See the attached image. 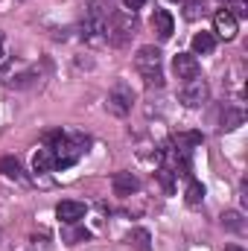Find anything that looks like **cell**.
Instances as JSON below:
<instances>
[{
    "label": "cell",
    "mask_w": 248,
    "mask_h": 251,
    "mask_svg": "<svg viewBox=\"0 0 248 251\" xmlns=\"http://www.w3.org/2000/svg\"><path fill=\"white\" fill-rule=\"evenodd\" d=\"M134 32H137V18H134V12H128V9L114 12V15L105 21V41L114 44V47H125Z\"/></svg>",
    "instance_id": "cell-1"
},
{
    "label": "cell",
    "mask_w": 248,
    "mask_h": 251,
    "mask_svg": "<svg viewBox=\"0 0 248 251\" xmlns=\"http://www.w3.org/2000/svg\"><path fill=\"white\" fill-rule=\"evenodd\" d=\"M134 67L143 76V82L149 88H161L164 85V70H161V50L158 47H140L134 56Z\"/></svg>",
    "instance_id": "cell-2"
},
{
    "label": "cell",
    "mask_w": 248,
    "mask_h": 251,
    "mask_svg": "<svg viewBox=\"0 0 248 251\" xmlns=\"http://www.w3.org/2000/svg\"><path fill=\"white\" fill-rule=\"evenodd\" d=\"M105 12H102V6L99 3H91L88 6V15H85V21H82V38L88 41V44H102L105 41Z\"/></svg>",
    "instance_id": "cell-3"
},
{
    "label": "cell",
    "mask_w": 248,
    "mask_h": 251,
    "mask_svg": "<svg viewBox=\"0 0 248 251\" xmlns=\"http://www.w3.org/2000/svg\"><path fill=\"white\" fill-rule=\"evenodd\" d=\"M131 102H134V94L125 82H117L111 91H108V100H105V111L114 114V117H125L131 111Z\"/></svg>",
    "instance_id": "cell-4"
},
{
    "label": "cell",
    "mask_w": 248,
    "mask_h": 251,
    "mask_svg": "<svg viewBox=\"0 0 248 251\" xmlns=\"http://www.w3.org/2000/svg\"><path fill=\"white\" fill-rule=\"evenodd\" d=\"M210 100V88H207V82L204 79H187L184 88H181V102H184L187 108H198V105H204Z\"/></svg>",
    "instance_id": "cell-5"
},
{
    "label": "cell",
    "mask_w": 248,
    "mask_h": 251,
    "mask_svg": "<svg viewBox=\"0 0 248 251\" xmlns=\"http://www.w3.org/2000/svg\"><path fill=\"white\" fill-rule=\"evenodd\" d=\"M85 213H88V207L82 201H73V199H64V201L56 204V216L62 219L64 225H79L85 219Z\"/></svg>",
    "instance_id": "cell-6"
},
{
    "label": "cell",
    "mask_w": 248,
    "mask_h": 251,
    "mask_svg": "<svg viewBox=\"0 0 248 251\" xmlns=\"http://www.w3.org/2000/svg\"><path fill=\"white\" fill-rule=\"evenodd\" d=\"M213 29H216L219 38H225V41L237 38V18L231 15V9H219V12L213 15Z\"/></svg>",
    "instance_id": "cell-7"
},
{
    "label": "cell",
    "mask_w": 248,
    "mask_h": 251,
    "mask_svg": "<svg viewBox=\"0 0 248 251\" xmlns=\"http://www.w3.org/2000/svg\"><path fill=\"white\" fill-rule=\"evenodd\" d=\"M173 70H175V76L178 79H196L198 76V59L193 56V53H178L175 59H173Z\"/></svg>",
    "instance_id": "cell-8"
},
{
    "label": "cell",
    "mask_w": 248,
    "mask_h": 251,
    "mask_svg": "<svg viewBox=\"0 0 248 251\" xmlns=\"http://www.w3.org/2000/svg\"><path fill=\"white\" fill-rule=\"evenodd\" d=\"M152 26H155V32H158L161 41H170L173 32H175V21H173V15H170L167 9H155V15H152Z\"/></svg>",
    "instance_id": "cell-9"
},
{
    "label": "cell",
    "mask_w": 248,
    "mask_h": 251,
    "mask_svg": "<svg viewBox=\"0 0 248 251\" xmlns=\"http://www.w3.org/2000/svg\"><path fill=\"white\" fill-rule=\"evenodd\" d=\"M111 187H114L117 196H131V193L140 190V178L134 173H114L111 176Z\"/></svg>",
    "instance_id": "cell-10"
},
{
    "label": "cell",
    "mask_w": 248,
    "mask_h": 251,
    "mask_svg": "<svg viewBox=\"0 0 248 251\" xmlns=\"http://www.w3.org/2000/svg\"><path fill=\"white\" fill-rule=\"evenodd\" d=\"M32 170H35V173H53V170H56V155H53V149L41 146V149L32 155Z\"/></svg>",
    "instance_id": "cell-11"
},
{
    "label": "cell",
    "mask_w": 248,
    "mask_h": 251,
    "mask_svg": "<svg viewBox=\"0 0 248 251\" xmlns=\"http://www.w3.org/2000/svg\"><path fill=\"white\" fill-rule=\"evenodd\" d=\"M125 243L137 251H152V237H149L146 228H131V231L125 234Z\"/></svg>",
    "instance_id": "cell-12"
},
{
    "label": "cell",
    "mask_w": 248,
    "mask_h": 251,
    "mask_svg": "<svg viewBox=\"0 0 248 251\" xmlns=\"http://www.w3.org/2000/svg\"><path fill=\"white\" fill-rule=\"evenodd\" d=\"M216 50V38L213 32H196L193 35V56H207Z\"/></svg>",
    "instance_id": "cell-13"
},
{
    "label": "cell",
    "mask_w": 248,
    "mask_h": 251,
    "mask_svg": "<svg viewBox=\"0 0 248 251\" xmlns=\"http://www.w3.org/2000/svg\"><path fill=\"white\" fill-rule=\"evenodd\" d=\"M222 228H225V231H234V234H246V219H243V213H237V210L222 213Z\"/></svg>",
    "instance_id": "cell-14"
},
{
    "label": "cell",
    "mask_w": 248,
    "mask_h": 251,
    "mask_svg": "<svg viewBox=\"0 0 248 251\" xmlns=\"http://www.w3.org/2000/svg\"><path fill=\"white\" fill-rule=\"evenodd\" d=\"M243 120H246L243 111H237V108H225V114H222V126H219V128H222V131H234L237 126H243Z\"/></svg>",
    "instance_id": "cell-15"
},
{
    "label": "cell",
    "mask_w": 248,
    "mask_h": 251,
    "mask_svg": "<svg viewBox=\"0 0 248 251\" xmlns=\"http://www.w3.org/2000/svg\"><path fill=\"white\" fill-rule=\"evenodd\" d=\"M184 201L190 207H198V204L204 201V187H201L198 181H190V184H187V193H184Z\"/></svg>",
    "instance_id": "cell-16"
},
{
    "label": "cell",
    "mask_w": 248,
    "mask_h": 251,
    "mask_svg": "<svg viewBox=\"0 0 248 251\" xmlns=\"http://www.w3.org/2000/svg\"><path fill=\"white\" fill-rule=\"evenodd\" d=\"M0 176H6V178H21L24 173H21L18 158H0Z\"/></svg>",
    "instance_id": "cell-17"
},
{
    "label": "cell",
    "mask_w": 248,
    "mask_h": 251,
    "mask_svg": "<svg viewBox=\"0 0 248 251\" xmlns=\"http://www.w3.org/2000/svg\"><path fill=\"white\" fill-rule=\"evenodd\" d=\"M88 240H91V234L85 228H67L64 231V243L67 246H79V243H88Z\"/></svg>",
    "instance_id": "cell-18"
},
{
    "label": "cell",
    "mask_w": 248,
    "mask_h": 251,
    "mask_svg": "<svg viewBox=\"0 0 248 251\" xmlns=\"http://www.w3.org/2000/svg\"><path fill=\"white\" fill-rule=\"evenodd\" d=\"M155 176H158V181H161V187L167 190V193H175V173H173V170H167V167H161V170H158Z\"/></svg>",
    "instance_id": "cell-19"
},
{
    "label": "cell",
    "mask_w": 248,
    "mask_h": 251,
    "mask_svg": "<svg viewBox=\"0 0 248 251\" xmlns=\"http://www.w3.org/2000/svg\"><path fill=\"white\" fill-rule=\"evenodd\" d=\"M35 82V73H21V76H12V79H6V88H29Z\"/></svg>",
    "instance_id": "cell-20"
},
{
    "label": "cell",
    "mask_w": 248,
    "mask_h": 251,
    "mask_svg": "<svg viewBox=\"0 0 248 251\" xmlns=\"http://www.w3.org/2000/svg\"><path fill=\"white\" fill-rule=\"evenodd\" d=\"M184 15L190 21H196V18H201L204 15V0H184Z\"/></svg>",
    "instance_id": "cell-21"
},
{
    "label": "cell",
    "mask_w": 248,
    "mask_h": 251,
    "mask_svg": "<svg viewBox=\"0 0 248 251\" xmlns=\"http://www.w3.org/2000/svg\"><path fill=\"white\" fill-rule=\"evenodd\" d=\"M204 137L198 134V131H190V134H178L175 137V146H181V149H190V146H198Z\"/></svg>",
    "instance_id": "cell-22"
},
{
    "label": "cell",
    "mask_w": 248,
    "mask_h": 251,
    "mask_svg": "<svg viewBox=\"0 0 248 251\" xmlns=\"http://www.w3.org/2000/svg\"><path fill=\"white\" fill-rule=\"evenodd\" d=\"M143 3H146V0H123V6L128 9V12H137V9H143Z\"/></svg>",
    "instance_id": "cell-23"
},
{
    "label": "cell",
    "mask_w": 248,
    "mask_h": 251,
    "mask_svg": "<svg viewBox=\"0 0 248 251\" xmlns=\"http://www.w3.org/2000/svg\"><path fill=\"white\" fill-rule=\"evenodd\" d=\"M225 251H246V249H240V246H225Z\"/></svg>",
    "instance_id": "cell-24"
},
{
    "label": "cell",
    "mask_w": 248,
    "mask_h": 251,
    "mask_svg": "<svg viewBox=\"0 0 248 251\" xmlns=\"http://www.w3.org/2000/svg\"><path fill=\"white\" fill-rule=\"evenodd\" d=\"M0 62H3V35H0Z\"/></svg>",
    "instance_id": "cell-25"
},
{
    "label": "cell",
    "mask_w": 248,
    "mask_h": 251,
    "mask_svg": "<svg viewBox=\"0 0 248 251\" xmlns=\"http://www.w3.org/2000/svg\"><path fill=\"white\" fill-rule=\"evenodd\" d=\"M219 3H225V6H228V3H231V0H219Z\"/></svg>",
    "instance_id": "cell-26"
},
{
    "label": "cell",
    "mask_w": 248,
    "mask_h": 251,
    "mask_svg": "<svg viewBox=\"0 0 248 251\" xmlns=\"http://www.w3.org/2000/svg\"><path fill=\"white\" fill-rule=\"evenodd\" d=\"M173 3H175V0H173ZM178 3H184V0H178Z\"/></svg>",
    "instance_id": "cell-27"
}]
</instances>
